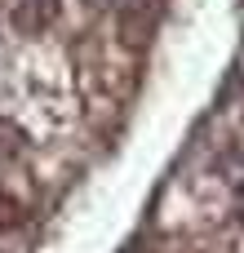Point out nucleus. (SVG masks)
<instances>
[{
	"mask_svg": "<svg viewBox=\"0 0 244 253\" xmlns=\"http://www.w3.org/2000/svg\"><path fill=\"white\" fill-rule=\"evenodd\" d=\"M53 13H58V0H18V27L22 31H44L49 22H53Z\"/></svg>",
	"mask_w": 244,
	"mask_h": 253,
	"instance_id": "nucleus-1",
	"label": "nucleus"
}]
</instances>
